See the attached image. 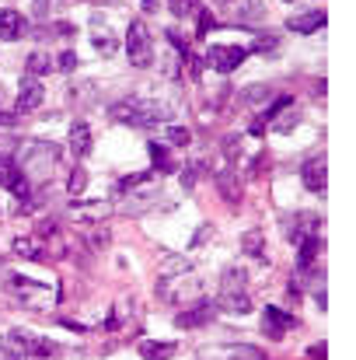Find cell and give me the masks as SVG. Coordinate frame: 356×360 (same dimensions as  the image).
I'll return each mask as SVG.
<instances>
[{"label": "cell", "mask_w": 356, "mask_h": 360, "mask_svg": "<svg viewBox=\"0 0 356 360\" xmlns=\"http://www.w3.org/2000/svg\"><path fill=\"white\" fill-rule=\"evenodd\" d=\"M109 119L126 126H158V123H171V106L154 98H123L109 109Z\"/></svg>", "instance_id": "6da1fadb"}, {"label": "cell", "mask_w": 356, "mask_h": 360, "mask_svg": "<svg viewBox=\"0 0 356 360\" xmlns=\"http://www.w3.org/2000/svg\"><path fill=\"white\" fill-rule=\"evenodd\" d=\"M0 357H8V360H53V357H60V346L53 339L14 329L0 339Z\"/></svg>", "instance_id": "7a4b0ae2"}, {"label": "cell", "mask_w": 356, "mask_h": 360, "mask_svg": "<svg viewBox=\"0 0 356 360\" xmlns=\"http://www.w3.org/2000/svg\"><path fill=\"white\" fill-rule=\"evenodd\" d=\"M14 165L21 168V175L28 182H45L53 175V168L60 165V147L49 143V140H32V143L21 147V158Z\"/></svg>", "instance_id": "3957f363"}, {"label": "cell", "mask_w": 356, "mask_h": 360, "mask_svg": "<svg viewBox=\"0 0 356 360\" xmlns=\"http://www.w3.org/2000/svg\"><path fill=\"white\" fill-rule=\"evenodd\" d=\"M126 57L133 67H150V60H154V42H150V32L147 25L136 18L129 21V32H126Z\"/></svg>", "instance_id": "277c9868"}, {"label": "cell", "mask_w": 356, "mask_h": 360, "mask_svg": "<svg viewBox=\"0 0 356 360\" xmlns=\"http://www.w3.org/2000/svg\"><path fill=\"white\" fill-rule=\"evenodd\" d=\"M244 57H248L244 46H210L207 49V67L217 70V74H231L244 63Z\"/></svg>", "instance_id": "5b68a950"}, {"label": "cell", "mask_w": 356, "mask_h": 360, "mask_svg": "<svg viewBox=\"0 0 356 360\" xmlns=\"http://www.w3.org/2000/svg\"><path fill=\"white\" fill-rule=\"evenodd\" d=\"M8 290L14 294V297H21L25 301V308H28V297H60V290H53V287H45V283H39V280H28V277H18V273H8Z\"/></svg>", "instance_id": "8992f818"}, {"label": "cell", "mask_w": 356, "mask_h": 360, "mask_svg": "<svg viewBox=\"0 0 356 360\" xmlns=\"http://www.w3.org/2000/svg\"><path fill=\"white\" fill-rule=\"evenodd\" d=\"M42 98H45V91H42V81H39V77H25V81H21V88H18L14 112H18V116H28V112H35V109L42 106Z\"/></svg>", "instance_id": "52a82bcc"}, {"label": "cell", "mask_w": 356, "mask_h": 360, "mask_svg": "<svg viewBox=\"0 0 356 360\" xmlns=\"http://www.w3.org/2000/svg\"><path fill=\"white\" fill-rule=\"evenodd\" d=\"M293 326H297V319L286 315L283 308H276V304H269L266 312H262V332H266L269 339H283Z\"/></svg>", "instance_id": "ba28073f"}, {"label": "cell", "mask_w": 356, "mask_h": 360, "mask_svg": "<svg viewBox=\"0 0 356 360\" xmlns=\"http://www.w3.org/2000/svg\"><path fill=\"white\" fill-rule=\"evenodd\" d=\"M25 35H28V18L21 11H14V8L0 11V39H4V42H18Z\"/></svg>", "instance_id": "9c48e42d"}, {"label": "cell", "mask_w": 356, "mask_h": 360, "mask_svg": "<svg viewBox=\"0 0 356 360\" xmlns=\"http://www.w3.org/2000/svg\"><path fill=\"white\" fill-rule=\"evenodd\" d=\"M318 224H322V217H315V214H290V217H283V234L290 241H300V238L315 234Z\"/></svg>", "instance_id": "30bf717a"}, {"label": "cell", "mask_w": 356, "mask_h": 360, "mask_svg": "<svg viewBox=\"0 0 356 360\" xmlns=\"http://www.w3.org/2000/svg\"><path fill=\"white\" fill-rule=\"evenodd\" d=\"M304 186H308L311 192L325 196V186H328V165H325V154H318V158H311L308 165H304Z\"/></svg>", "instance_id": "8fae6325"}, {"label": "cell", "mask_w": 356, "mask_h": 360, "mask_svg": "<svg viewBox=\"0 0 356 360\" xmlns=\"http://www.w3.org/2000/svg\"><path fill=\"white\" fill-rule=\"evenodd\" d=\"M325 21H328V14H325L322 8H315V11H300V14H293L286 25H290V32H297V35H311V32H318Z\"/></svg>", "instance_id": "7c38bea8"}, {"label": "cell", "mask_w": 356, "mask_h": 360, "mask_svg": "<svg viewBox=\"0 0 356 360\" xmlns=\"http://www.w3.org/2000/svg\"><path fill=\"white\" fill-rule=\"evenodd\" d=\"M300 248H297V270L300 273H308L311 266H315V259H318V252H322V234H308V238H300L297 241Z\"/></svg>", "instance_id": "4fadbf2b"}, {"label": "cell", "mask_w": 356, "mask_h": 360, "mask_svg": "<svg viewBox=\"0 0 356 360\" xmlns=\"http://www.w3.org/2000/svg\"><path fill=\"white\" fill-rule=\"evenodd\" d=\"M0 186H4L8 192H14L21 203L28 199V192H32V182L21 175V168L18 165H11V168H0Z\"/></svg>", "instance_id": "5bb4252c"}, {"label": "cell", "mask_w": 356, "mask_h": 360, "mask_svg": "<svg viewBox=\"0 0 356 360\" xmlns=\"http://www.w3.org/2000/svg\"><path fill=\"white\" fill-rule=\"evenodd\" d=\"M213 308H220V312H227V315H248L251 312V297H248V290H224L220 304H213Z\"/></svg>", "instance_id": "9a60e30c"}, {"label": "cell", "mask_w": 356, "mask_h": 360, "mask_svg": "<svg viewBox=\"0 0 356 360\" xmlns=\"http://www.w3.org/2000/svg\"><path fill=\"white\" fill-rule=\"evenodd\" d=\"M217 189H220V196L227 199V203H241V179H238V172L231 168V165H224V172H217Z\"/></svg>", "instance_id": "2e32d148"}, {"label": "cell", "mask_w": 356, "mask_h": 360, "mask_svg": "<svg viewBox=\"0 0 356 360\" xmlns=\"http://www.w3.org/2000/svg\"><path fill=\"white\" fill-rule=\"evenodd\" d=\"M213 312L217 308L210 304V301H199V308H192V312H182L175 322H178V329H192V326H207L210 319H213Z\"/></svg>", "instance_id": "e0dca14e"}, {"label": "cell", "mask_w": 356, "mask_h": 360, "mask_svg": "<svg viewBox=\"0 0 356 360\" xmlns=\"http://www.w3.org/2000/svg\"><path fill=\"white\" fill-rule=\"evenodd\" d=\"M175 353H178V343H171V339H165V343L143 339V343H140V357H143V360H168V357H175Z\"/></svg>", "instance_id": "ac0fdd59"}, {"label": "cell", "mask_w": 356, "mask_h": 360, "mask_svg": "<svg viewBox=\"0 0 356 360\" xmlns=\"http://www.w3.org/2000/svg\"><path fill=\"white\" fill-rule=\"evenodd\" d=\"M147 154H150V161H154V172H161V175H171V172H178V165L171 161V154H168V147H165V143L150 140V143H147Z\"/></svg>", "instance_id": "d6986e66"}, {"label": "cell", "mask_w": 356, "mask_h": 360, "mask_svg": "<svg viewBox=\"0 0 356 360\" xmlns=\"http://www.w3.org/2000/svg\"><path fill=\"white\" fill-rule=\"evenodd\" d=\"M70 150H74V158L91 154V126L87 123H74L70 126Z\"/></svg>", "instance_id": "ffe728a7"}, {"label": "cell", "mask_w": 356, "mask_h": 360, "mask_svg": "<svg viewBox=\"0 0 356 360\" xmlns=\"http://www.w3.org/2000/svg\"><path fill=\"white\" fill-rule=\"evenodd\" d=\"M262 248H266V238H262L259 228H251V231L241 234V252L244 255H251V259H262Z\"/></svg>", "instance_id": "44dd1931"}, {"label": "cell", "mask_w": 356, "mask_h": 360, "mask_svg": "<svg viewBox=\"0 0 356 360\" xmlns=\"http://www.w3.org/2000/svg\"><path fill=\"white\" fill-rule=\"evenodd\" d=\"M25 70H28V77H45L49 70H53V57L49 53H28Z\"/></svg>", "instance_id": "7402d4cb"}, {"label": "cell", "mask_w": 356, "mask_h": 360, "mask_svg": "<svg viewBox=\"0 0 356 360\" xmlns=\"http://www.w3.org/2000/svg\"><path fill=\"white\" fill-rule=\"evenodd\" d=\"M251 53L276 57V53H280V35H266V32H259L255 39H251Z\"/></svg>", "instance_id": "603a6c76"}, {"label": "cell", "mask_w": 356, "mask_h": 360, "mask_svg": "<svg viewBox=\"0 0 356 360\" xmlns=\"http://www.w3.org/2000/svg\"><path fill=\"white\" fill-rule=\"evenodd\" d=\"M244 287H248V273H244L241 266L224 270V277H220V290H244Z\"/></svg>", "instance_id": "cb8c5ba5"}, {"label": "cell", "mask_w": 356, "mask_h": 360, "mask_svg": "<svg viewBox=\"0 0 356 360\" xmlns=\"http://www.w3.org/2000/svg\"><path fill=\"white\" fill-rule=\"evenodd\" d=\"M199 0H168V11L175 14V18H196L199 14Z\"/></svg>", "instance_id": "d4e9b609"}, {"label": "cell", "mask_w": 356, "mask_h": 360, "mask_svg": "<svg viewBox=\"0 0 356 360\" xmlns=\"http://www.w3.org/2000/svg\"><path fill=\"white\" fill-rule=\"evenodd\" d=\"M91 42H94V49H98L101 57H112V53H116V35L101 32V28H94V32H91Z\"/></svg>", "instance_id": "484cf974"}, {"label": "cell", "mask_w": 356, "mask_h": 360, "mask_svg": "<svg viewBox=\"0 0 356 360\" xmlns=\"http://www.w3.org/2000/svg\"><path fill=\"white\" fill-rule=\"evenodd\" d=\"M70 214H84V221L87 217H105L109 214V203H74Z\"/></svg>", "instance_id": "4316f807"}, {"label": "cell", "mask_w": 356, "mask_h": 360, "mask_svg": "<svg viewBox=\"0 0 356 360\" xmlns=\"http://www.w3.org/2000/svg\"><path fill=\"white\" fill-rule=\"evenodd\" d=\"M269 94H273V91H269V88H262V84H259V88H248V91L241 94V106H251V109H255L259 101H266Z\"/></svg>", "instance_id": "83f0119b"}, {"label": "cell", "mask_w": 356, "mask_h": 360, "mask_svg": "<svg viewBox=\"0 0 356 360\" xmlns=\"http://www.w3.org/2000/svg\"><path fill=\"white\" fill-rule=\"evenodd\" d=\"M199 179H202V161H189V165L182 168V186H185V189H192Z\"/></svg>", "instance_id": "f1b7e54d"}, {"label": "cell", "mask_w": 356, "mask_h": 360, "mask_svg": "<svg viewBox=\"0 0 356 360\" xmlns=\"http://www.w3.org/2000/svg\"><path fill=\"white\" fill-rule=\"evenodd\" d=\"M84 189H87V172H84V165H77V168L70 172V186H67V192L81 196Z\"/></svg>", "instance_id": "f546056e"}, {"label": "cell", "mask_w": 356, "mask_h": 360, "mask_svg": "<svg viewBox=\"0 0 356 360\" xmlns=\"http://www.w3.org/2000/svg\"><path fill=\"white\" fill-rule=\"evenodd\" d=\"M196 18H199V25H196V39H202L207 32H213V28H217V18H213L207 8H199V14H196Z\"/></svg>", "instance_id": "4dcf8cb0"}, {"label": "cell", "mask_w": 356, "mask_h": 360, "mask_svg": "<svg viewBox=\"0 0 356 360\" xmlns=\"http://www.w3.org/2000/svg\"><path fill=\"white\" fill-rule=\"evenodd\" d=\"M67 4H74V0H35V14L45 18V14H53L56 8H67Z\"/></svg>", "instance_id": "1f68e13d"}, {"label": "cell", "mask_w": 356, "mask_h": 360, "mask_svg": "<svg viewBox=\"0 0 356 360\" xmlns=\"http://www.w3.org/2000/svg\"><path fill=\"white\" fill-rule=\"evenodd\" d=\"M14 252L18 255H25V259H45V252H39V245H32V241H14Z\"/></svg>", "instance_id": "d6a6232c"}, {"label": "cell", "mask_w": 356, "mask_h": 360, "mask_svg": "<svg viewBox=\"0 0 356 360\" xmlns=\"http://www.w3.org/2000/svg\"><path fill=\"white\" fill-rule=\"evenodd\" d=\"M189 140H192V133H189L185 126H168V143H171V147H185Z\"/></svg>", "instance_id": "836d02e7"}, {"label": "cell", "mask_w": 356, "mask_h": 360, "mask_svg": "<svg viewBox=\"0 0 356 360\" xmlns=\"http://www.w3.org/2000/svg\"><path fill=\"white\" fill-rule=\"evenodd\" d=\"M53 67H60L63 74H70V70H77V53H74V49H63V53L56 57V63Z\"/></svg>", "instance_id": "e575fe53"}, {"label": "cell", "mask_w": 356, "mask_h": 360, "mask_svg": "<svg viewBox=\"0 0 356 360\" xmlns=\"http://www.w3.org/2000/svg\"><path fill=\"white\" fill-rule=\"evenodd\" d=\"M143 182H147V172H140V175H126L116 189H119V192H126V189H136V186H143Z\"/></svg>", "instance_id": "d590c367"}, {"label": "cell", "mask_w": 356, "mask_h": 360, "mask_svg": "<svg viewBox=\"0 0 356 360\" xmlns=\"http://www.w3.org/2000/svg\"><path fill=\"white\" fill-rule=\"evenodd\" d=\"M224 150H227V161H234L238 150H241V137H227V140H224Z\"/></svg>", "instance_id": "8d00e7d4"}, {"label": "cell", "mask_w": 356, "mask_h": 360, "mask_svg": "<svg viewBox=\"0 0 356 360\" xmlns=\"http://www.w3.org/2000/svg\"><path fill=\"white\" fill-rule=\"evenodd\" d=\"M308 360H325L328 357V346L325 343H315V346H308V353H304Z\"/></svg>", "instance_id": "74e56055"}, {"label": "cell", "mask_w": 356, "mask_h": 360, "mask_svg": "<svg viewBox=\"0 0 356 360\" xmlns=\"http://www.w3.org/2000/svg\"><path fill=\"white\" fill-rule=\"evenodd\" d=\"M297 119H300V112H297V109H290V116H286L283 123H276V130H280V133H290V130L297 126Z\"/></svg>", "instance_id": "f35d334b"}, {"label": "cell", "mask_w": 356, "mask_h": 360, "mask_svg": "<svg viewBox=\"0 0 356 360\" xmlns=\"http://www.w3.org/2000/svg\"><path fill=\"white\" fill-rule=\"evenodd\" d=\"M53 231H56L53 221H42V224H39V234H42V238H45V234H53Z\"/></svg>", "instance_id": "ab89813d"}, {"label": "cell", "mask_w": 356, "mask_h": 360, "mask_svg": "<svg viewBox=\"0 0 356 360\" xmlns=\"http://www.w3.org/2000/svg\"><path fill=\"white\" fill-rule=\"evenodd\" d=\"M220 4H234V0H220Z\"/></svg>", "instance_id": "60d3db41"}, {"label": "cell", "mask_w": 356, "mask_h": 360, "mask_svg": "<svg viewBox=\"0 0 356 360\" xmlns=\"http://www.w3.org/2000/svg\"><path fill=\"white\" fill-rule=\"evenodd\" d=\"M0 98H4V91H0Z\"/></svg>", "instance_id": "b9f144b4"}, {"label": "cell", "mask_w": 356, "mask_h": 360, "mask_svg": "<svg viewBox=\"0 0 356 360\" xmlns=\"http://www.w3.org/2000/svg\"><path fill=\"white\" fill-rule=\"evenodd\" d=\"M262 360H266V357H262Z\"/></svg>", "instance_id": "7bdbcfd3"}]
</instances>
